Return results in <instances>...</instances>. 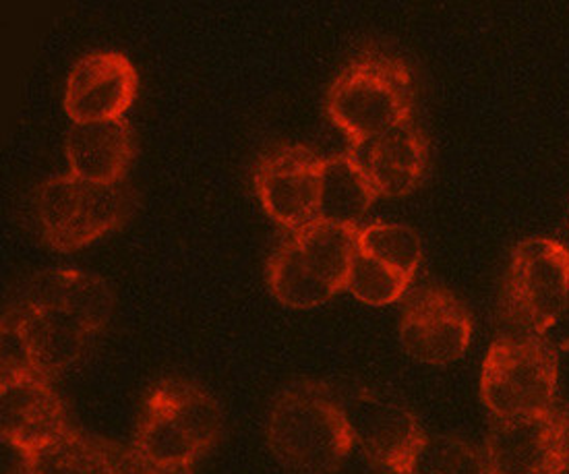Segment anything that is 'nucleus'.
Here are the masks:
<instances>
[{
    "label": "nucleus",
    "instance_id": "11",
    "mask_svg": "<svg viewBox=\"0 0 569 474\" xmlns=\"http://www.w3.org/2000/svg\"><path fill=\"white\" fill-rule=\"evenodd\" d=\"M4 315L16 322L30 348L36 373L48 382L73 367L88 350L93 336L104 329L81 313L26 298Z\"/></svg>",
    "mask_w": 569,
    "mask_h": 474
},
{
    "label": "nucleus",
    "instance_id": "16",
    "mask_svg": "<svg viewBox=\"0 0 569 474\" xmlns=\"http://www.w3.org/2000/svg\"><path fill=\"white\" fill-rule=\"evenodd\" d=\"M377 199L359 162L345 151L323 160L319 218L346 228H359L362 216Z\"/></svg>",
    "mask_w": 569,
    "mask_h": 474
},
{
    "label": "nucleus",
    "instance_id": "12",
    "mask_svg": "<svg viewBox=\"0 0 569 474\" xmlns=\"http://www.w3.org/2000/svg\"><path fill=\"white\" fill-rule=\"evenodd\" d=\"M137 91L136 65L122 52L96 50L77 60L69 75L64 110L73 122L124 119Z\"/></svg>",
    "mask_w": 569,
    "mask_h": 474
},
{
    "label": "nucleus",
    "instance_id": "25",
    "mask_svg": "<svg viewBox=\"0 0 569 474\" xmlns=\"http://www.w3.org/2000/svg\"><path fill=\"white\" fill-rule=\"evenodd\" d=\"M98 474H196L191 466H162L143 458L136 447H122L110 442V452Z\"/></svg>",
    "mask_w": 569,
    "mask_h": 474
},
{
    "label": "nucleus",
    "instance_id": "7",
    "mask_svg": "<svg viewBox=\"0 0 569 474\" xmlns=\"http://www.w3.org/2000/svg\"><path fill=\"white\" fill-rule=\"evenodd\" d=\"M355 445L365 456L391 474H410L427 435L405 404L373 389L338 394Z\"/></svg>",
    "mask_w": 569,
    "mask_h": 474
},
{
    "label": "nucleus",
    "instance_id": "19",
    "mask_svg": "<svg viewBox=\"0 0 569 474\" xmlns=\"http://www.w3.org/2000/svg\"><path fill=\"white\" fill-rule=\"evenodd\" d=\"M268 284L273 298L292 309H313L336 297L330 286L315 274L290 235L271 253Z\"/></svg>",
    "mask_w": 569,
    "mask_h": 474
},
{
    "label": "nucleus",
    "instance_id": "20",
    "mask_svg": "<svg viewBox=\"0 0 569 474\" xmlns=\"http://www.w3.org/2000/svg\"><path fill=\"white\" fill-rule=\"evenodd\" d=\"M110 452V442L69 429L30 454H17L23 474H98Z\"/></svg>",
    "mask_w": 569,
    "mask_h": 474
},
{
    "label": "nucleus",
    "instance_id": "10",
    "mask_svg": "<svg viewBox=\"0 0 569 474\" xmlns=\"http://www.w3.org/2000/svg\"><path fill=\"white\" fill-rule=\"evenodd\" d=\"M400 340L406 353L419 363L450 365L470 346L472 317L448 288L427 284L406 300Z\"/></svg>",
    "mask_w": 569,
    "mask_h": 474
},
{
    "label": "nucleus",
    "instance_id": "8",
    "mask_svg": "<svg viewBox=\"0 0 569 474\" xmlns=\"http://www.w3.org/2000/svg\"><path fill=\"white\" fill-rule=\"evenodd\" d=\"M485 454L493 474L568 473V406L557 402L539 415L493 421Z\"/></svg>",
    "mask_w": 569,
    "mask_h": 474
},
{
    "label": "nucleus",
    "instance_id": "6",
    "mask_svg": "<svg viewBox=\"0 0 569 474\" xmlns=\"http://www.w3.org/2000/svg\"><path fill=\"white\" fill-rule=\"evenodd\" d=\"M569 309V249L553 238H526L511 251L501 313L525 336L542 338Z\"/></svg>",
    "mask_w": 569,
    "mask_h": 474
},
{
    "label": "nucleus",
    "instance_id": "14",
    "mask_svg": "<svg viewBox=\"0 0 569 474\" xmlns=\"http://www.w3.org/2000/svg\"><path fill=\"white\" fill-rule=\"evenodd\" d=\"M67 429L62 401L44 377L33 375L0 386V433L17 454H30Z\"/></svg>",
    "mask_w": 569,
    "mask_h": 474
},
{
    "label": "nucleus",
    "instance_id": "1",
    "mask_svg": "<svg viewBox=\"0 0 569 474\" xmlns=\"http://www.w3.org/2000/svg\"><path fill=\"white\" fill-rule=\"evenodd\" d=\"M268 444L288 474H336L355 440L338 394L326 384L299 382L273 402Z\"/></svg>",
    "mask_w": 569,
    "mask_h": 474
},
{
    "label": "nucleus",
    "instance_id": "13",
    "mask_svg": "<svg viewBox=\"0 0 569 474\" xmlns=\"http://www.w3.org/2000/svg\"><path fill=\"white\" fill-rule=\"evenodd\" d=\"M348 154L359 162L377 197H405L420 185L429 164V146L415 120L355 144Z\"/></svg>",
    "mask_w": 569,
    "mask_h": 474
},
{
    "label": "nucleus",
    "instance_id": "18",
    "mask_svg": "<svg viewBox=\"0 0 569 474\" xmlns=\"http://www.w3.org/2000/svg\"><path fill=\"white\" fill-rule=\"evenodd\" d=\"M315 274L338 295L346 290L352 259L359 251V228H346L317 218L290 233Z\"/></svg>",
    "mask_w": 569,
    "mask_h": 474
},
{
    "label": "nucleus",
    "instance_id": "22",
    "mask_svg": "<svg viewBox=\"0 0 569 474\" xmlns=\"http://www.w3.org/2000/svg\"><path fill=\"white\" fill-rule=\"evenodd\" d=\"M410 474H493L487 454L465 440L427 437Z\"/></svg>",
    "mask_w": 569,
    "mask_h": 474
},
{
    "label": "nucleus",
    "instance_id": "24",
    "mask_svg": "<svg viewBox=\"0 0 569 474\" xmlns=\"http://www.w3.org/2000/svg\"><path fill=\"white\" fill-rule=\"evenodd\" d=\"M0 340H2V358H0V386L11 384L17 379H26L38 375L31 363L30 348L23 340L19 327L11 317H2L0 327Z\"/></svg>",
    "mask_w": 569,
    "mask_h": 474
},
{
    "label": "nucleus",
    "instance_id": "3",
    "mask_svg": "<svg viewBox=\"0 0 569 474\" xmlns=\"http://www.w3.org/2000/svg\"><path fill=\"white\" fill-rule=\"evenodd\" d=\"M412 108L415 77L408 62L379 50L350 60L328 93V117L350 146L412 119Z\"/></svg>",
    "mask_w": 569,
    "mask_h": 474
},
{
    "label": "nucleus",
    "instance_id": "4",
    "mask_svg": "<svg viewBox=\"0 0 569 474\" xmlns=\"http://www.w3.org/2000/svg\"><path fill=\"white\" fill-rule=\"evenodd\" d=\"M136 209V191L122 180L91 182L76 175L48 178L38 189V220L46 245L77 251L117 230Z\"/></svg>",
    "mask_w": 569,
    "mask_h": 474
},
{
    "label": "nucleus",
    "instance_id": "9",
    "mask_svg": "<svg viewBox=\"0 0 569 474\" xmlns=\"http://www.w3.org/2000/svg\"><path fill=\"white\" fill-rule=\"evenodd\" d=\"M323 160L305 146H278L257 162L256 191L273 223L295 233L319 218Z\"/></svg>",
    "mask_w": 569,
    "mask_h": 474
},
{
    "label": "nucleus",
    "instance_id": "21",
    "mask_svg": "<svg viewBox=\"0 0 569 474\" xmlns=\"http://www.w3.org/2000/svg\"><path fill=\"white\" fill-rule=\"evenodd\" d=\"M359 251L415 280L422 261L420 237L402 224H369L359 228Z\"/></svg>",
    "mask_w": 569,
    "mask_h": 474
},
{
    "label": "nucleus",
    "instance_id": "15",
    "mask_svg": "<svg viewBox=\"0 0 569 474\" xmlns=\"http://www.w3.org/2000/svg\"><path fill=\"white\" fill-rule=\"evenodd\" d=\"M136 158V135L127 119L73 122L67 135L69 172L91 182H122Z\"/></svg>",
    "mask_w": 569,
    "mask_h": 474
},
{
    "label": "nucleus",
    "instance_id": "17",
    "mask_svg": "<svg viewBox=\"0 0 569 474\" xmlns=\"http://www.w3.org/2000/svg\"><path fill=\"white\" fill-rule=\"evenodd\" d=\"M26 300L54 303L71 312L81 313L93 324L104 327L114 309V297L102 278L83 271H44L36 276L23 290Z\"/></svg>",
    "mask_w": 569,
    "mask_h": 474
},
{
    "label": "nucleus",
    "instance_id": "2",
    "mask_svg": "<svg viewBox=\"0 0 569 474\" xmlns=\"http://www.w3.org/2000/svg\"><path fill=\"white\" fill-rule=\"evenodd\" d=\"M222 427V408L210 392L187 379H162L143 398L131 445L156 464L196 468Z\"/></svg>",
    "mask_w": 569,
    "mask_h": 474
},
{
    "label": "nucleus",
    "instance_id": "5",
    "mask_svg": "<svg viewBox=\"0 0 569 474\" xmlns=\"http://www.w3.org/2000/svg\"><path fill=\"white\" fill-rule=\"evenodd\" d=\"M559 356L537 336L499 338L480 373V398L495 421L539 415L557 404Z\"/></svg>",
    "mask_w": 569,
    "mask_h": 474
},
{
    "label": "nucleus",
    "instance_id": "23",
    "mask_svg": "<svg viewBox=\"0 0 569 474\" xmlns=\"http://www.w3.org/2000/svg\"><path fill=\"white\" fill-rule=\"evenodd\" d=\"M412 278L379 264L373 257L357 251L350 274L346 280V290L360 303L381 307L405 297Z\"/></svg>",
    "mask_w": 569,
    "mask_h": 474
}]
</instances>
